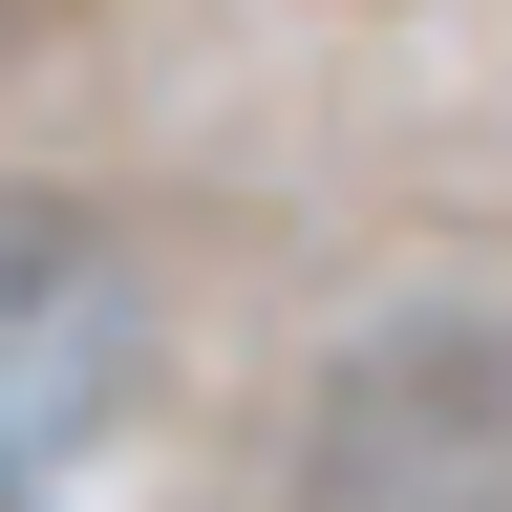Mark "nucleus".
<instances>
[{"label": "nucleus", "instance_id": "1", "mask_svg": "<svg viewBox=\"0 0 512 512\" xmlns=\"http://www.w3.org/2000/svg\"><path fill=\"white\" fill-rule=\"evenodd\" d=\"M256 512H512V299H406L278 406Z\"/></svg>", "mask_w": 512, "mask_h": 512}, {"label": "nucleus", "instance_id": "2", "mask_svg": "<svg viewBox=\"0 0 512 512\" xmlns=\"http://www.w3.org/2000/svg\"><path fill=\"white\" fill-rule=\"evenodd\" d=\"M22 22H43V0H0V43H22Z\"/></svg>", "mask_w": 512, "mask_h": 512}]
</instances>
